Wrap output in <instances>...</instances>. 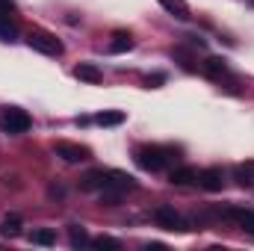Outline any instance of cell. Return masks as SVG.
Returning <instances> with one entry per match:
<instances>
[{
	"mask_svg": "<svg viewBox=\"0 0 254 251\" xmlns=\"http://www.w3.org/2000/svg\"><path fill=\"white\" fill-rule=\"evenodd\" d=\"M107 51H110V54H127V51H133L130 33H113V42L107 45Z\"/></svg>",
	"mask_w": 254,
	"mask_h": 251,
	"instance_id": "obj_17",
	"label": "cell"
},
{
	"mask_svg": "<svg viewBox=\"0 0 254 251\" xmlns=\"http://www.w3.org/2000/svg\"><path fill=\"white\" fill-rule=\"evenodd\" d=\"M216 216L234 222L240 231H246V234L254 237V210H249V207H222V210H216Z\"/></svg>",
	"mask_w": 254,
	"mask_h": 251,
	"instance_id": "obj_5",
	"label": "cell"
},
{
	"mask_svg": "<svg viewBox=\"0 0 254 251\" xmlns=\"http://www.w3.org/2000/svg\"><path fill=\"white\" fill-rule=\"evenodd\" d=\"M21 228H24V222H21V216H6L3 222H0V237H6V240H15V237H21Z\"/></svg>",
	"mask_w": 254,
	"mask_h": 251,
	"instance_id": "obj_13",
	"label": "cell"
},
{
	"mask_svg": "<svg viewBox=\"0 0 254 251\" xmlns=\"http://www.w3.org/2000/svg\"><path fill=\"white\" fill-rule=\"evenodd\" d=\"M98 195H101V204L104 207H119L122 198H125V192H119V189H101Z\"/></svg>",
	"mask_w": 254,
	"mask_h": 251,
	"instance_id": "obj_21",
	"label": "cell"
},
{
	"mask_svg": "<svg viewBox=\"0 0 254 251\" xmlns=\"http://www.w3.org/2000/svg\"><path fill=\"white\" fill-rule=\"evenodd\" d=\"M169 184L172 187H192V184H198V169L195 166H178V169H172Z\"/></svg>",
	"mask_w": 254,
	"mask_h": 251,
	"instance_id": "obj_10",
	"label": "cell"
},
{
	"mask_svg": "<svg viewBox=\"0 0 254 251\" xmlns=\"http://www.w3.org/2000/svg\"><path fill=\"white\" fill-rule=\"evenodd\" d=\"M252 3H254V0H252Z\"/></svg>",
	"mask_w": 254,
	"mask_h": 251,
	"instance_id": "obj_25",
	"label": "cell"
},
{
	"mask_svg": "<svg viewBox=\"0 0 254 251\" xmlns=\"http://www.w3.org/2000/svg\"><path fill=\"white\" fill-rule=\"evenodd\" d=\"M172 60H178L184 71H195V57H192V51H187V48H175L172 51Z\"/></svg>",
	"mask_w": 254,
	"mask_h": 251,
	"instance_id": "obj_20",
	"label": "cell"
},
{
	"mask_svg": "<svg viewBox=\"0 0 254 251\" xmlns=\"http://www.w3.org/2000/svg\"><path fill=\"white\" fill-rule=\"evenodd\" d=\"M54 154L63 157L65 163H86V160H92V151L86 145H74V142H57Z\"/></svg>",
	"mask_w": 254,
	"mask_h": 251,
	"instance_id": "obj_6",
	"label": "cell"
},
{
	"mask_svg": "<svg viewBox=\"0 0 254 251\" xmlns=\"http://www.w3.org/2000/svg\"><path fill=\"white\" fill-rule=\"evenodd\" d=\"M125 119L127 116L122 113V110H104V113H98L92 122L101 125V127H119V125H125Z\"/></svg>",
	"mask_w": 254,
	"mask_h": 251,
	"instance_id": "obj_15",
	"label": "cell"
},
{
	"mask_svg": "<svg viewBox=\"0 0 254 251\" xmlns=\"http://www.w3.org/2000/svg\"><path fill=\"white\" fill-rule=\"evenodd\" d=\"M107 184H110V169H92L80 178L83 192H101V189H107Z\"/></svg>",
	"mask_w": 254,
	"mask_h": 251,
	"instance_id": "obj_9",
	"label": "cell"
},
{
	"mask_svg": "<svg viewBox=\"0 0 254 251\" xmlns=\"http://www.w3.org/2000/svg\"><path fill=\"white\" fill-rule=\"evenodd\" d=\"M169 15H175L178 21H190V6H187V0H157Z\"/></svg>",
	"mask_w": 254,
	"mask_h": 251,
	"instance_id": "obj_14",
	"label": "cell"
},
{
	"mask_svg": "<svg viewBox=\"0 0 254 251\" xmlns=\"http://www.w3.org/2000/svg\"><path fill=\"white\" fill-rule=\"evenodd\" d=\"M30 127H33L30 113H24L21 107H3V113H0V133H6V136H21V133H27Z\"/></svg>",
	"mask_w": 254,
	"mask_h": 251,
	"instance_id": "obj_2",
	"label": "cell"
},
{
	"mask_svg": "<svg viewBox=\"0 0 254 251\" xmlns=\"http://www.w3.org/2000/svg\"><path fill=\"white\" fill-rule=\"evenodd\" d=\"M133 160H136V166L142 169V172H151V175H157V172H166L178 157H175V148H169V145H136L133 148Z\"/></svg>",
	"mask_w": 254,
	"mask_h": 251,
	"instance_id": "obj_1",
	"label": "cell"
},
{
	"mask_svg": "<svg viewBox=\"0 0 254 251\" xmlns=\"http://www.w3.org/2000/svg\"><path fill=\"white\" fill-rule=\"evenodd\" d=\"M92 246H95V249H122V243H119V240H113V237H95V240H92Z\"/></svg>",
	"mask_w": 254,
	"mask_h": 251,
	"instance_id": "obj_22",
	"label": "cell"
},
{
	"mask_svg": "<svg viewBox=\"0 0 254 251\" xmlns=\"http://www.w3.org/2000/svg\"><path fill=\"white\" fill-rule=\"evenodd\" d=\"M74 77L83 80V83H101V80H104V71H101L98 65H92V63H80L77 68H74Z\"/></svg>",
	"mask_w": 254,
	"mask_h": 251,
	"instance_id": "obj_12",
	"label": "cell"
},
{
	"mask_svg": "<svg viewBox=\"0 0 254 251\" xmlns=\"http://www.w3.org/2000/svg\"><path fill=\"white\" fill-rule=\"evenodd\" d=\"M198 187L204 189V192H222V189H225V172L216 169V166L201 169V172H198Z\"/></svg>",
	"mask_w": 254,
	"mask_h": 251,
	"instance_id": "obj_8",
	"label": "cell"
},
{
	"mask_svg": "<svg viewBox=\"0 0 254 251\" xmlns=\"http://www.w3.org/2000/svg\"><path fill=\"white\" fill-rule=\"evenodd\" d=\"M15 0H0V15H15Z\"/></svg>",
	"mask_w": 254,
	"mask_h": 251,
	"instance_id": "obj_24",
	"label": "cell"
},
{
	"mask_svg": "<svg viewBox=\"0 0 254 251\" xmlns=\"http://www.w3.org/2000/svg\"><path fill=\"white\" fill-rule=\"evenodd\" d=\"M154 222H157L163 231H172V234H187V231H190V222H187L172 204H160V207L154 210Z\"/></svg>",
	"mask_w": 254,
	"mask_h": 251,
	"instance_id": "obj_4",
	"label": "cell"
},
{
	"mask_svg": "<svg viewBox=\"0 0 254 251\" xmlns=\"http://www.w3.org/2000/svg\"><path fill=\"white\" fill-rule=\"evenodd\" d=\"M201 71H204L210 80H216V83H222V80H234L225 57H207V60L201 63Z\"/></svg>",
	"mask_w": 254,
	"mask_h": 251,
	"instance_id": "obj_7",
	"label": "cell"
},
{
	"mask_svg": "<svg viewBox=\"0 0 254 251\" xmlns=\"http://www.w3.org/2000/svg\"><path fill=\"white\" fill-rule=\"evenodd\" d=\"M234 181L243 189H254V160H246V163L234 166Z\"/></svg>",
	"mask_w": 254,
	"mask_h": 251,
	"instance_id": "obj_11",
	"label": "cell"
},
{
	"mask_svg": "<svg viewBox=\"0 0 254 251\" xmlns=\"http://www.w3.org/2000/svg\"><path fill=\"white\" fill-rule=\"evenodd\" d=\"M18 39V27L12 21V15H0V42H15Z\"/></svg>",
	"mask_w": 254,
	"mask_h": 251,
	"instance_id": "obj_19",
	"label": "cell"
},
{
	"mask_svg": "<svg viewBox=\"0 0 254 251\" xmlns=\"http://www.w3.org/2000/svg\"><path fill=\"white\" fill-rule=\"evenodd\" d=\"M68 243H71V249H86V246H92V240H89V234H86L83 225H68Z\"/></svg>",
	"mask_w": 254,
	"mask_h": 251,
	"instance_id": "obj_16",
	"label": "cell"
},
{
	"mask_svg": "<svg viewBox=\"0 0 254 251\" xmlns=\"http://www.w3.org/2000/svg\"><path fill=\"white\" fill-rule=\"evenodd\" d=\"M145 83H148V89H157V86H163V83H166V74H163V71L148 74V77H145Z\"/></svg>",
	"mask_w": 254,
	"mask_h": 251,
	"instance_id": "obj_23",
	"label": "cell"
},
{
	"mask_svg": "<svg viewBox=\"0 0 254 251\" xmlns=\"http://www.w3.org/2000/svg\"><path fill=\"white\" fill-rule=\"evenodd\" d=\"M30 243L33 246H57V231L54 228H39L30 234Z\"/></svg>",
	"mask_w": 254,
	"mask_h": 251,
	"instance_id": "obj_18",
	"label": "cell"
},
{
	"mask_svg": "<svg viewBox=\"0 0 254 251\" xmlns=\"http://www.w3.org/2000/svg\"><path fill=\"white\" fill-rule=\"evenodd\" d=\"M27 45H30L33 51L45 54V57H63L65 54V45L54 36V33H48V30H30V33H27Z\"/></svg>",
	"mask_w": 254,
	"mask_h": 251,
	"instance_id": "obj_3",
	"label": "cell"
}]
</instances>
